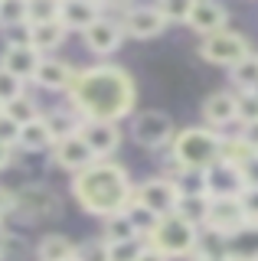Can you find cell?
Instances as JSON below:
<instances>
[{"label": "cell", "mask_w": 258, "mask_h": 261, "mask_svg": "<svg viewBox=\"0 0 258 261\" xmlns=\"http://www.w3.org/2000/svg\"><path fill=\"white\" fill-rule=\"evenodd\" d=\"M134 95H138L134 92V79L121 65H111V62L79 69L72 85H69L72 111L82 121H108V124H118L121 118L131 114Z\"/></svg>", "instance_id": "cell-1"}, {"label": "cell", "mask_w": 258, "mask_h": 261, "mask_svg": "<svg viewBox=\"0 0 258 261\" xmlns=\"http://www.w3.org/2000/svg\"><path fill=\"white\" fill-rule=\"evenodd\" d=\"M72 196L79 206L92 216H118L134 202V183L127 179V170L115 160H98L88 170L72 176Z\"/></svg>", "instance_id": "cell-2"}, {"label": "cell", "mask_w": 258, "mask_h": 261, "mask_svg": "<svg viewBox=\"0 0 258 261\" xmlns=\"http://www.w3.org/2000/svg\"><path fill=\"white\" fill-rule=\"evenodd\" d=\"M225 137L216 127H183L170 144V160L180 173H206L216 160H222Z\"/></svg>", "instance_id": "cell-3"}, {"label": "cell", "mask_w": 258, "mask_h": 261, "mask_svg": "<svg viewBox=\"0 0 258 261\" xmlns=\"http://www.w3.org/2000/svg\"><path fill=\"white\" fill-rule=\"evenodd\" d=\"M199 232H203V228H196L193 222H187L180 212H173V216L160 219V225L154 228V235L147 239V245L157 248V251H164L167 258H193Z\"/></svg>", "instance_id": "cell-4"}, {"label": "cell", "mask_w": 258, "mask_h": 261, "mask_svg": "<svg viewBox=\"0 0 258 261\" xmlns=\"http://www.w3.org/2000/svg\"><path fill=\"white\" fill-rule=\"evenodd\" d=\"M134 199L164 219V216H173V212L180 209L183 193H180V183H176L173 176H150V179H144V183L134 186Z\"/></svg>", "instance_id": "cell-5"}, {"label": "cell", "mask_w": 258, "mask_h": 261, "mask_svg": "<svg viewBox=\"0 0 258 261\" xmlns=\"http://www.w3.org/2000/svg\"><path fill=\"white\" fill-rule=\"evenodd\" d=\"M199 56L213 65H225V69H236L242 59H248V39L242 33H232V30H222V33H213L199 43Z\"/></svg>", "instance_id": "cell-6"}, {"label": "cell", "mask_w": 258, "mask_h": 261, "mask_svg": "<svg viewBox=\"0 0 258 261\" xmlns=\"http://www.w3.org/2000/svg\"><path fill=\"white\" fill-rule=\"evenodd\" d=\"M242 225H248V212L242 206V196H222V199H209V216L206 228L219 235H236Z\"/></svg>", "instance_id": "cell-7"}, {"label": "cell", "mask_w": 258, "mask_h": 261, "mask_svg": "<svg viewBox=\"0 0 258 261\" xmlns=\"http://www.w3.org/2000/svg\"><path fill=\"white\" fill-rule=\"evenodd\" d=\"M134 141H138L141 147H147V150H157V147L164 144H173L176 130L170 124V118H167L164 111H144L134 118Z\"/></svg>", "instance_id": "cell-8"}, {"label": "cell", "mask_w": 258, "mask_h": 261, "mask_svg": "<svg viewBox=\"0 0 258 261\" xmlns=\"http://www.w3.org/2000/svg\"><path fill=\"white\" fill-rule=\"evenodd\" d=\"M206 179V196L209 199H222V196H242L245 193V179H242V170L229 160H216L213 167L203 173Z\"/></svg>", "instance_id": "cell-9"}, {"label": "cell", "mask_w": 258, "mask_h": 261, "mask_svg": "<svg viewBox=\"0 0 258 261\" xmlns=\"http://www.w3.org/2000/svg\"><path fill=\"white\" fill-rule=\"evenodd\" d=\"M79 137H82V141L92 147V153H95L98 160H108L111 153L118 150V144H121L118 124H108V121H82Z\"/></svg>", "instance_id": "cell-10"}, {"label": "cell", "mask_w": 258, "mask_h": 261, "mask_svg": "<svg viewBox=\"0 0 258 261\" xmlns=\"http://www.w3.org/2000/svg\"><path fill=\"white\" fill-rule=\"evenodd\" d=\"M43 59L46 56L36 53L33 46H7L4 53H0V69L10 72V75H17L20 82H27V79H36Z\"/></svg>", "instance_id": "cell-11"}, {"label": "cell", "mask_w": 258, "mask_h": 261, "mask_svg": "<svg viewBox=\"0 0 258 261\" xmlns=\"http://www.w3.org/2000/svg\"><path fill=\"white\" fill-rule=\"evenodd\" d=\"M121 27L134 39H154L167 30V20L160 16L157 7H131L124 13V20H121Z\"/></svg>", "instance_id": "cell-12"}, {"label": "cell", "mask_w": 258, "mask_h": 261, "mask_svg": "<svg viewBox=\"0 0 258 261\" xmlns=\"http://www.w3.org/2000/svg\"><path fill=\"white\" fill-rule=\"evenodd\" d=\"M101 20V4L95 0H62L59 4V23L66 30H79L85 36Z\"/></svg>", "instance_id": "cell-13"}, {"label": "cell", "mask_w": 258, "mask_h": 261, "mask_svg": "<svg viewBox=\"0 0 258 261\" xmlns=\"http://www.w3.org/2000/svg\"><path fill=\"white\" fill-rule=\"evenodd\" d=\"M53 157H56V163H59L62 170H69V173H82V170H88L92 163H98V157L92 153V147H88L79 134L56 144Z\"/></svg>", "instance_id": "cell-14"}, {"label": "cell", "mask_w": 258, "mask_h": 261, "mask_svg": "<svg viewBox=\"0 0 258 261\" xmlns=\"http://www.w3.org/2000/svg\"><path fill=\"white\" fill-rule=\"evenodd\" d=\"M225 23H229V10L222 4H213V0H193V13H190V30H196L199 36H213V33H222Z\"/></svg>", "instance_id": "cell-15"}, {"label": "cell", "mask_w": 258, "mask_h": 261, "mask_svg": "<svg viewBox=\"0 0 258 261\" xmlns=\"http://www.w3.org/2000/svg\"><path fill=\"white\" fill-rule=\"evenodd\" d=\"M203 118H206V127H225L232 121H239V95L213 92L203 101Z\"/></svg>", "instance_id": "cell-16"}, {"label": "cell", "mask_w": 258, "mask_h": 261, "mask_svg": "<svg viewBox=\"0 0 258 261\" xmlns=\"http://www.w3.org/2000/svg\"><path fill=\"white\" fill-rule=\"evenodd\" d=\"M124 36H127V33H124V27H121L118 20L101 16V20L85 33V43H88V49H92L95 56H108V53H115V49L121 46Z\"/></svg>", "instance_id": "cell-17"}, {"label": "cell", "mask_w": 258, "mask_h": 261, "mask_svg": "<svg viewBox=\"0 0 258 261\" xmlns=\"http://www.w3.org/2000/svg\"><path fill=\"white\" fill-rule=\"evenodd\" d=\"M72 79H75V69H69V62L62 59H43V65H39L36 72V85L43 88H53V92H69Z\"/></svg>", "instance_id": "cell-18"}, {"label": "cell", "mask_w": 258, "mask_h": 261, "mask_svg": "<svg viewBox=\"0 0 258 261\" xmlns=\"http://www.w3.org/2000/svg\"><path fill=\"white\" fill-rule=\"evenodd\" d=\"M229 258L232 261H258V222H248L236 235H229Z\"/></svg>", "instance_id": "cell-19"}, {"label": "cell", "mask_w": 258, "mask_h": 261, "mask_svg": "<svg viewBox=\"0 0 258 261\" xmlns=\"http://www.w3.org/2000/svg\"><path fill=\"white\" fill-rule=\"evenodd\" d=\"M222 258H229V235L203 228L199 242H196V251H193V261H222Z\"/></svg>", "instance_id": "cell-20"}, {"label": "cell", "mask_w": 258, "mask_h": 261, "mask_svg": "<svg viewBox=\"0 0 258 261\" xmlns=\"http://www.w3.org/2000/svg\"><path fill=\"white\" fill-rule=\"evenodd\" d=\"M66 27H62L59 20L53 23H39V27H30V46L36 49V53H53L56 46H62V39H66Z\"/></svg>", "instance_id": "cell-21"}, {"label": "cell", "mask_w": 258, "mask_h": 261, "mask_svg": "<svg viewBox=\"0 0 258 261\" xmlns=\"http://www.w3.org/2000/svg\"><path fill=\"white\" fill-rule=\"evenodd\" d=\"M75 251H79V245L69 242L66 235H46L36 248V258L39 261H72Z\"/></svg>", "instance_id": "cell-22"}, {"label": "cell", "mask_w": 258, "mask_h": 261, "mask_svg": "<svg viewBox=\"0 0 258 261\" xmlns=\"http://www.w3.org/2000/svg\"><path fill=\"white\" fill-rule=\"evenodd\" d=\"M17 209H27L30 216H43V212L56 209V196L43 186H30V190L17 193Z\"/></svg>", "instance_id": "cell-23"}, {"label": "cell", "mask_w": 258, "mask_h": 261, "mask_svg": "<svg viewBox=\"0 0 258 261\" xmlns=\"http://www.w3.org/2000/svg\"><path fill=\"white\" fill-rule=\"evenodd\" d=\"M20 147H23V150H46V147H56L46 118H36L33 124H27L20 130Z\"/></svg>", "instance_id": "cell-24"}, {"label": "cell", "mask_w": 258, "mask_h": 261, "mask_svg": "<svg viewBox=\"0 0 258 261\" xmlns=\"http://www.w3.org/2000/svg\"><path fill=\"white\" fill-rule=\"evenodd\" d=\"M46 124H49V130H53V141L59 144V141H66V137L79 134L82 118H79L75 111H53V114H46Z\"/></svg>", "instance_id": "cell-25"}, {"label": "cell", "mask_w": 258, "mask_h": 261, "mask_svg": "<svg viewBox=\"0 0 258 261\" xmlns=\"http://www.w3.org/2000/svg\"><path fill=\"white\" fill-rule=\"evenodd\" d=\"M124 216H127V219H131V225H134V232H138V235H141V239H144V242H147V239H150V235H154V228L160 225V216H157V212H150L147 206H141V202H138V199H134V202H131V206H127V209H124Z\"/></svg>", "instance_id": "cell-26"}, {"label": "cell", "mask_w": 258, "mask_h": 261, "mask_svg": "<svg viewBox=\"0 0 258 261\" xmlns=\"http://www.w3.org/2000/svg\"><path fill=\"white\" fill-rule=\"evenodd\" d=\"M101 239L108 242V245H115V242H127V239H141V235L134 232L131 219H127L124 212H118V216H108V219H105V232H101Z\"/></svg>", "instance_id": "cell-27"}, {"label": "cell", "mask_w": 258, "mask_h": 261, "mask_svg": "<svg viewBox=\"0 0 258 261\" xmlns=\"http://www.w3.org/2000/svg\"><path fill=\"white\" fill-rule=\"evenodd\" d=\"M232 85L239 88V92H255L258 88V56L252 53L248 59H242L236 69H232Z\"/></svg>", "instance_id": "cell-28"}, {"label": "cell", "mask_w": 258, "mask_h": 261, "mask_svg": "<svg viewBox=\"0 0 258 261\" xmlns=\"http://www.w3.org/2000/svg\"><path fill=\"white\" fill-rule=\"evenodd\" d=\"M180 212L187 222H193L196 228H206V216H209V196H183L180 199Z\"/></svg>", "instance_id": "cell-29"}, {"label": "cell", "mask_w": 258, "mask_h": 261, "mask_svg": "<svg viewBox=\"0 0 258 261\" xmlns=\"http://www.w3.org/2000/svg\"><path fill=\"white\" fill-rule=\"evenodd\" d=\"M4 111L10 114V118L17 121L20 127H27V124H33L36 118H43V114L36 111V101H33V98H27V95H23V98H17V101H10Z\"/></svg>", "instance_id": "cell-30"}, {"label": "cell", "mask_w": 258, "mask_h": 261, "mask_svg": "<svg viewBox=\"0 0 258 261\" xmlns=\"http://www.w3.org/2000/svg\"><path fill=\"white\" fill-rule=\"evenodd\" d=\"M23 23H30L27 4L23 0H0V27L10 30V27H23Z\"/></svg>", "instance_id": "cell-31"}, {"label": "cell", "mask_w": 258, "mask_h": 261, "mask_svg": "<svg viewBox=\"0 0 258 261\" xmlns=\"http://www.w3.org/2000/svg\"><path fill=\"white\" fill-rule=\"evenodd\" d=\"M147 248L144 239H127V242H115L108 245V261H138Z\"/></svg>", "instance_id": "cell-32"}, {"label": "cell", "mask_w": 258, "mask_h": 261, "mask_svg": "<svg viewBox=\"0 0 258 261\" xmlns=\"http://www.w3.org/2000/svg\"><path fill=\"white\" fill-rule=\"evenodd\" d=\"M27 16H30V27L53 23V20H59V4H53V0H30V4H27Z\"/></svg>", "instance_id": "cell-33"}, {"label": "cell", "mask_w": 258, "mask_h": 261, "mask_svg": "<svg viewBox=\"0 0 258 261\" xmlns=\"http://www.w3.org/2000/svg\"><path fill=\"white\" fill-rule=\"evenodd\" d=\"M157 10H160V16H164L167 23H190L193 0H160Z\"/></svg>", "instance_id": "cell-34"}, {"label": "cell", "mask_w": 258, "mask_h": 261, "mask_svg": "<svg viewBox=\"0 0 258 261\" xmlns=\"http://www.w3.org/2000/svg\"><path fill=\"white\" fill-rule=\"evenodd\" d=\"M255 157V150L248 147L242 137H225L222 141V160H229V163H236V167H242L245 160H252Z\"/></svg>", "instance_id": "cell-35"}, {"label": "cell", "mask_w": 258, "mask_h": 261, "mask_svg": "<svg viewBox=\"0 0 258 261\" xmlns=\"http://www.w3.org/2000/svg\"><path fill=\"white\" fill-rule=\"evenodd\" d=\"M17 98H23V82L0 69V108H7V105L17 101Z\"/></svg>", "instance_id": "cell-36"}, {"label": "cell", "mask_w": 258, "mask_h": 261, "mask_svg": "<svg viewBox=\"0 0 258 261\" xmlns=\"http://www.w3.org/2000/svg\"><path fill=\"white\" fill-rule=\"evenodd\" d=\"M75 261H108V242H105V239L82 242L79 251H75Z\"/></svg>", "instance_id": "cell-37"}, {"label": "cell", "mask_w": 258, "mask_h": 261, "mask_svg": "<svg viewBox=\"0 0 258 261\" xmlns=\"http://www.w3.org/2000/svg\"><path fill=\"white\" fill-rule=\"evenodd\" d=\"M239 121L255 124L258 121V95L255 92H239Z\"/></svg>", "instance_id": "cell-38"}, {"label": "cell", "mask_w": 258, "mask_h": 261, "mask_svg": "<svg viewBox=\"0 0 258 261\" xmlns=\"http://www.w3.org/2000/svg\"><path fill=\"white\" fill-rule=\"evenodd\" d=\"M20 124L10 118L7 111H0V144L4 147H13V144H20Z\"/></svg>", "instance_id": "cell-39"}, {"label": "cell", "mask_w": 258, "mask_h": 261, "mask_svg": "<svg viewBox=\"0 0 258 261\" xmlns=\"http://www.w3.org/2000/svg\"><path fill=\"white\" fill-rule=\"evenodd\" d=\"M239 170H242V179H245V190H258V153L252 160H245Z\"/></svg>", "instance_id": "cell-40"}, {"label": "cell", "mask_w": 258, "mask_h": 261, "mask_svg": "<svg viewBox=\"0 0 258 261\" xmlns=\"http://www.w3.org/2000/svg\"><path fill=\"white\" fill-rule=\"evenodd\" d=\"M4 33H7V46H30V23H23V27H10Z\"/></svg>", "instance_id": "cell-41"}, {"label": "cell", "mask_w": 258, "mask_h": 261, "mask_svg": "<svg viewBox=\"0 0 258 261\" xmlns=\"http://www.w3.org/2000/svg\"><path fill=\"white\" fill-rule=\"evenodd\" d=\"M13 209H17V193L7 190V186H0V219H7Z\"/></svg>", "instance_id": "cell-42"}, {"label": "cell", "mask_w": 258, "mask_h": 261, "mask_svg": "<svg viewBox=\"0 0 258 261\" xmlns=\"http://www.w3.org/2000/svg\"><path fill=\"white\" fill-rule=\"evenodd\" d=\"M242 206H245V212H248V222H258V190L242 193Z\"/></svg>", "instance_id": "cell-43"}, {"label": "cell", "mask_w": 258, "mask_h": 261, "mask_svg": "<svg viewBox=\"0 0 258 261\" xmlns=\"http://www.w3.org/2000/svg\"><path fill=\"white\" fill-rule=\"evenodd\" d=\"M239 137H242V141H245V144H248V147H252V150L258 153V121H255V124H242Z\"/></svg>", "instance_id": "cell-44"}, {"label": "cell", "mask_w": 258, "mask_h": 261, "mask_svg": "<svg viewBox=\"0 0 258 261\" xmlns=\"http://www.w3.org/2000/svg\"><path fill=\"white\" fill-rule=\"evenodd\" d=\"M138 261H170V258H167L164 251H157V248H150V245H147V248H144V255H141Z\"/></svg>", "instance_id": "cell-45"}, {"label": "cell", "mask_w": 258, "mask_h": 261, "mask_svg": "<svg viewBox=\"0 0 258 261\" xmlns=\"http://www.w3.org/2000/svg\"><path fill=\"white\" fill-rule=\"evenodd\" d=\"M7 163H10V147H4V144H0V170H4Z\"/></svg>", "instance_id": "cell-46"}, {"label": "cell", "mask_w": 258, "mask_h": 261, "mask_svg": "<svg viewBox=\"0 0 258 261\" xmlns=\"http://www.w3.org/2000/svg\"><path fill=\"white\" fill-rule=\"evenodd\" d=\"M4 251H7V235L0 232V258H4Z\"/></svg>", "instance_id": "cell-47"}, {"label": "cell", "mask_w": 258, "mask_h": 261, "mask_svg": "<svg viewBox=\"0 0 258 261\" xmlns=\"http://www.w3.org/2000/svg\"><path fill=\"white\" fill-rule=\"evenodd\" d=\"M222 261H232V258H222Z\"/></svg>", "instance_id": "cell-48"}, {"label": "cell", "mask_w": 258, "mask_h": 261, "mask_svg": "<svg viewBox=\"0 0 258 261\" xmlns=\"http://www.w3.org/2000/svg\"><path fill=\"white\" fill-rule=\"evenodd\" d=\"M72 261H75V258H72Z\"/></svg>", "instance_id": "cell-49"}, {"label": "cell", "mask_w": 258, "mask_h": 261, "mask_svg": "<svg viewBox=\"0 0 258 261\" xmlns=\"http://www.w3.org/2000/svg\"><path fill=\"white\" fill-rule=\"evenodd\" d=\"M0 111H4V108H0Z\"/></svg>", "instance_id": "cell-50"}]
</instances>
